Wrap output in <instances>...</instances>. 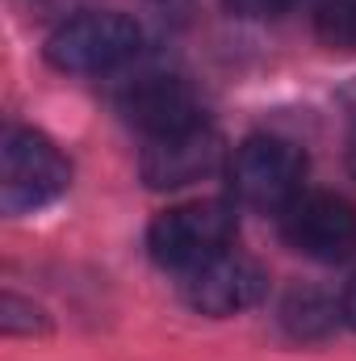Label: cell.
Here are the masks:
<instances>
[{
    "label": "cell",
    "instance_id": "cell-1",
    "mask_svg": "<svg viewBox=\"0 0 356 361\" xmlns=\"http://www.w3.org/2000/svg\"><path fill=\"white\" fill-rule=\"evenodd\" d=\"M143 47V30L126 13H80L51 30L46 63L68 76H105L130 63Z\"/></svg>",
    "mask_w": 356,
    "mask_h": 361
},
{
    "label": "cell",
    "instance_id": "cell-2",
    "mask_svg": "<svg viewBox=\"0 0 356 361\" xmlns=\"http://www.w3.org/2000/svg\"><path fill=\"white\" fill-rule=\"evenodd\" d=\"M235 240V210L218 197L205 202H180L164 214L151 219L147 227V252L164 269L189 273L193 265L227 252Z\"/></svg>",
    "mask_w": 356,
    "mask_h": 361
},
{
    "label": "cell",
    "instance_id": "cell-3",
    "mask_svg": "<svg viewBox=\"0 0 356 361\" xmlns=\"http://www.w3.org/2000/svg\"><path fill=\"white\" fill-rule=\"evenodd\" d=\"M68 185H72V164L63 160V152L46 135L21 130V126H13L4 135V147H0V206H4V214L42 210L55 197H63Z\"/></svg>",
    "mask_w": 356,
    "mask_h": 361
},
{
    "label": "cell",
    "instance_id": "cell-4",
    "mask_svg": "<svg viewBox=\"0 0 356 361\" xmlns=\"http://www.w3.org/2000/svg\"><path fill=\"white\" fill-rule=\"evenodd\" d=\"M231 193L256 210H285L306 180V156L281 135H252L235 147L227 164Z\"/></svg>",
    "mask_w": 356,
    "mask_h": 361
},
{
    "label": "cell",
    "instance_id": "cell-5",
    "mask_svg": "<svg viewBox=\"0 0 356 361\" xmlns=\"http://www.w3.org/2000/svg\"><path fill=\"white\" fill-rule=\"evenodd\" d=\"M281 235L310 261H348L356 252V206L327 189H302L281 210Z\"/></svg>",
    "mask_w": 356,
    "mask_h": 361
},
{
    "label": "cell",
    "instance_id": "cell-6",
    "mask_svg": "<svg viewBox=\"0 0 356 361\" xmlns=\"http://www.w3.org/2000/svg\"><path fill=\"white\" fill-rule=\"evenodd\" d=\"M265 294V273L256 261H248L243 252H218L201 265H193L189 273H180V298L210 315V319H227L248 311L252 302H260Z\"/></svg>",
    "mask_w": 356,
    "mask_h": 361
},
{
    "label": "cell",
    "instance_id": "cell-7",
    "mask_svg": "<svg viewBox=\"0 0 356 361\" xmlns=\"http://www.w3.org/2000/svg\"><path fill=\"white\" fill-rule=\"evenodd\" d=\"M218 160H222V139L214 135L210 122H201V126H189L177 135L147 139L139 169L151 189H180V185H193L205 173H214Z\"/></svg>",
    "mask_w": 356,
    "mask_h": 361
},
{
    "label": "cell",
    "instance_id": "cell-8",
    "mask_svg": "<svg viewBox=\"0 0 356 361\" xmlns=\"http://www.w3.org/2000/svg\"><path fill=\"white\" fill-rule=\"evenodd\" d=\"M122 114L147 139L177 135V130H189V126H201L205 122L197 97L177 76H143L139 85H130L126 97H122Z\"/></svg>",
    "mask_w": 356,
    "mask_h": 361
},
{
    "label": "cell",
    "instance_id": "cell-9",
    "mask_svg": "<svg viewBox=\"0 0 356 361\" xmlns=\"http://www.w3.org/2000/svg\"><path fill=\"white\" fill-rule=\"evenodd\" d=\"M340 319H344L340 307H336L327 294H319V290H293V294L281 302V324H285L298 341H319V336H327Z\"/></svg>",
    "mask_w": 356,
    "mask_h": 361
},
{
    "label": "cell",
    "instance_id": "cell-10",
    "mask_svg": "<svg viewBox=\"0 0 356 361\" xmlns=\"http://www.w3.org/2000/svg\"><path fill=\"white\" fill-rule=\"evenodd\" d=\"M314 34L336 51H356V0H323L314 8Z\"/></svg>",
    "mask_w": 356,
    "mask_h": 361
},
{
    "label": "cell",
    "instance_id": "cell-11",
    "mask_svg": "<svg viewBox=\"0 0 356 361\" xmlns=\"http://www.w3.org/2000/svg\"><path fill=\"white\" fill-rule=\"evenodd\" d=\"M0 328H4V336H34V332H46L51 319L42 315V307L25 302L17 294H4L0 298Z\"/></svg>",
    "mask_w": 356,
    "mask_h": 361
},
{
    "label": "cell",
    "instance_id": "cell-12",
    "mask_svg": "<svg viewBox=\"0 0 356 361\" xmlns=\"http://www.w3.org/2000/svg\"><path fill=\"white\" fill-rule=\"evenodd\" d=\"M235 17H248V21H265V17H281L285 8H293V0H222Z\"/></svg>",
    "mask_w": 356,
    "mask_h": 361
},
{
    "label": "cell",
    "instance_id": "cell-13",
    "mask_svg": "<svg viewBox=\"0 0 356 361\" xmlns=\"http://www.w3.org/2000/svg\"><path fill=\"white\" fill-rule=\"evenodd\" d=\"M340 315H344V324L356 332V277L344 286V298H340Z\"/></svg>",
    "mask_w": 356,
    "mask_h": 361
},
{
    "label": "cell",
    "instance_id": "cell-14",
    "mask_svg": "<svg viewBox=\"0 0 356 361\" xmlns=\"http://www.w3.org/2000/svg\"><path fill=\"white\" fill-rule=\"evenodd\" d=\"M352 169H356V147H352Z\"/></svg>",
    "mask_w": 356,
    "mask_h": 361
}]
</instances>
